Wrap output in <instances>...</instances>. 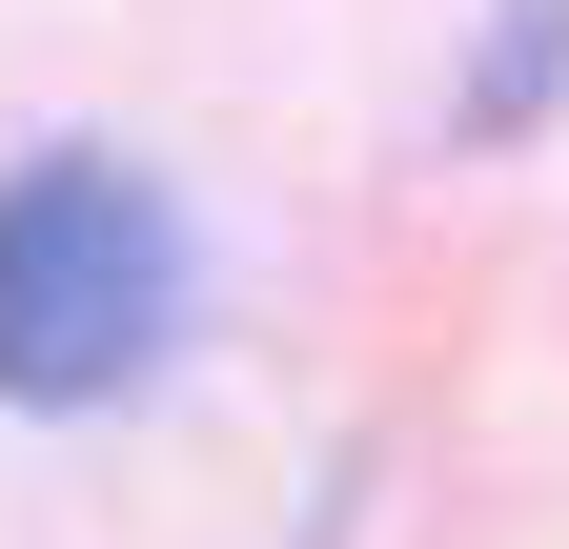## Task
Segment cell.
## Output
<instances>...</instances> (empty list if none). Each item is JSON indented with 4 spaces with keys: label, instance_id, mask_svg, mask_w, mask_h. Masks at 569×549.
<instances>
[{
    "label": "cell",
    "instance_id": "obj_1",
    "mask_svg": "<svg viewBox=\"0 0 569 549\" xmlns=\"http://www.w3.org/2000/svg\"><path fill=\"white\" fill-rule=\"evenodd\" d=\"M183 326V224L142 163H21L0 183V407H102Z\"/></svg>",
    "mask_w": 569,
    "mask_h": 549
},
{
    "label": "cell",
    "instance_id": "obj_2",
    "mask_svg": "<svg viewBox=\"0 0 569 549\" xmlns=\"http://www.w3.org/2000/svg\"><path fill=\"white\" fill-rule=\"evenodd\" d=\"M569 61V0H509V61H488V122H529V82Z\"/></svg>",
    "mask_w": 569,
    "mask_h": 549
}]
</instances>
